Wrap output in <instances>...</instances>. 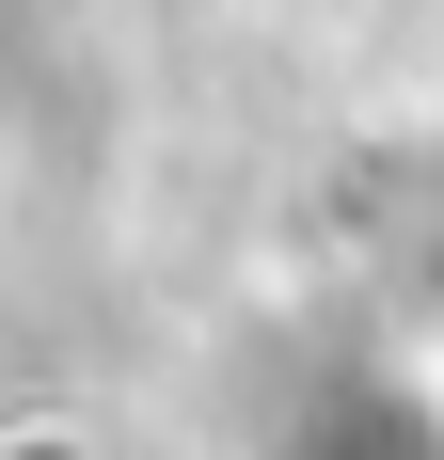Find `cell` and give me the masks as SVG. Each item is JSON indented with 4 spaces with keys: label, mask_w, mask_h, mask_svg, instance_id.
<instances>
[{
    "label": "cell",
    "mask_w": 444,
    "mask_h": 460,
    "mask_svg": "<svg viewBox=\"0 0 444 460\" xmlns=\"http://www.w3.org/2000/svg\"><path fill=\"white\" fill-rule=\"evenodd\" d=\"M0 460H111V445H95L80 413H16V429H0Z\"/></svg>",
    "instance_id": "cell-1"
}]
</instances>
